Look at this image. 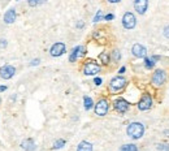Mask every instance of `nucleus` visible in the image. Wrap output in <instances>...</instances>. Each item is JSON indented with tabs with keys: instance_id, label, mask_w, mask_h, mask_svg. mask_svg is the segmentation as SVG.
I'll return each instance as SVG.
<instances>
[{
	"instance_id": "nucleus-28",
	"label": "nucleus",
	"mask_w": 169,
	"mask_h": 151,
	"mask_svg": "<svg viewBox=\"0 0 169 151\" xmlns=\"http://www.w3.org/2000/svg\"><path fill=\"white\" fill-rule=\"evenodd\" d=\"M113 18H115V16L112 15V13H108L107 16H104V20L105 21H111V20H113Z\"/></svg>"
},
{
	"instance_id": "nucleus-15",
	"label": "nucleus",
	"mask_w": 169,
	"mask_h": 151,
	"mask_svg": "<svg viewBox=\"0 0 169 151\" xmlns=\"http://www.w3.org/2000/svg\"><path fill=\"white\" fill-rule=\"evenodd\" d=\"M21 147H22L25 151H34V150L36 149L35 143H34V141L31 140V138H27V140L22 141V142H21Z\"/></svg>"
},
{
	"instance_id": "nucleus-32",
	"label": "nucleus",
	"mask_w": 169,
	"mask_h": 151,
	"mask_svg": "<svg viewBox=\"0 0 169 151\" xmlns=\"http://www.w3.org/2000/svg\"><path fill=\"white\" fill-rule=\"evenodd\" d=\"M121 0H108V3H111V4H116V3H120Z\"/></svg>"
},
{
	"instance_id": "nucleus-1",
	"label": "nucleus",
	"mask_w": 169,
	"mask_h": 151,
	"mask_svg": "<svg viewBox=\"0 0 169 151\" xmlns=\"http://www.w3.org/2000/svg\"><path fill=\"white\" fill-rule=\"evenodd\" d=\"M126 134L131 138V140H139L145 134V125L142 123H130L126 128Z\"/></svg>"
},
{
	"instance_id": "nucleus-3",
	"label": "nucleus",
	"mask_w": 169,
	"mask_h": 151,
	"mask_svg": "<svg viewBox=\"0 0 169 151\" xmlns=\"http://www.w3.org/2000/svg\"><path fill=\"white\" fill-rule=\"evenodd\" d=\"M165 81H167L165 71H163V69H158V71H155V73L152 74V78H151V82H152L154 86H156V87L164 86Z\"/></svg>"
},
{
	"instance_id": "nucleus-27",
	"label": "nucleus",
	"mask_w": 169,
	"mask_h": 151,
	"mask_svg": "<svg viewBox=\"0 0 169 151\" xmlns=\"http://www.w3.org/2000/svg\"><path fill=\"white\" fill-rule=\"evenodd\" d=\"M163 35H164L165 38H169V26H165L164 29H163Z\"/></svg>"
},
{
	"instance_id": "nucleus-23",
	"label": "nucleus",
	"mask_w": 169,
	"mask_h": 151,
	"mask_svg": "<svg viewBox=\"0 0 169 151\" xmlns=\"http://www.w3.org/2000/svg\"><path fill=\"white\" fill-rule=\"evenodd\" d=\"M112 58H113V61H118L121 59V52L118 51V50H115V51L112 52Z\"/></svg>"
},
{
	"instance_id": "nucleus-18",
	"label": "nucleus",
	"mask_w": 169,
	"mask_h": 151,
	"mask_svg": "<svg viewBox=\"0 0 169 151\" xmlns=\"http://www.w3.org/2000/svg\"><path fill=\"white\" fill-rule=\"evenodd\" d=\"M94 106H95V104H94L92 99H91L90 97L85 95V97H83V107H85V110H86V111H90Z\"/></svg>"
},
{
	"instance_id": "nucleus-24",
	"label": "nucleus",
	"mask_w": 169,
	"mask_h": 151,
	"mask_svg": "<svg viewBox=\"0 0 169 151\" xmlns=\"http://www.w3.org/2000/svg\"><path fill=\"white\" fill-rule=\"evenodd\" d=\"M103 12L102 11H98V13L95 15V17H94V22H99V21H102L103 20Z\"/></svg>"
},
{
	"instance_id": "nucleus-12",
	"label": "nucleus",
	"mask_w": 169,
	"mask_h": 151,
	"mask_svg": "<svg viewBox=\"0 0 169 151\" xmlns=\"http://www.w3.org/2000/svg\"><path fill=\"white\" fill-rule=\"evenodd\" d=\"M148 8V0H134V9L137 13L145 15Z\"/></svg>"
},
{
	"instance_id": "nucleus-20",
	"label": "nucleus",
	"mask_w": 169,
	"mask_h": 151,
	"mask_svg": "<svg viewBox=\"0 0 169 151\" xmlns=\"http://www.w3.org/2000/svg\"><path fill=\"white\" fill-rule=\"evenodd\" d=\"M118 151H138V147L134 143H126V145H122Z\"/></svg>"
},
{
	"instance_id": "nucleus-21",
	"label": "nucleus",
	"mask_w": 169,
	"mask_h": 151,
	"mask_svg": "<svg viewBox=\"0 0 169 151\" xmlns=\"http://www.w3.org/2000/svg\"><path fill=\"white\" fill-rule=\"evenodd\" d=\"M46 2H47V0H27V4L30 5V7H36V5L43 4Z\"/></svg>"
},
{
	"instance_id": "nucleus-26",
	"label": "nucleus",
	"mask_w": 169,
	"mask_h": 151,
	"mask_svg": "<svg viewBox=\"0 0 169 151\" xmlns=\"http://www.w3.org/2000/svg\"><path fill=\"white\" fill-rule=\"evenodd\" d=\"M102 82H103V80L100 78V77H95V78H94V84H95L96 86H100V85H102Z\"/></svg>"
},
{
	"instance_id": "nucleus-29",
	"label": "nucleus",
	"mask_w": 169,
	"mask_h": 151,
	"mask_svg": "<svg viewBox=\"0 0 169 151\" xmlns=\"http://www.w3.org/2000/svg\"><path fill=\"white\" fill-rule=\"evenodd\" d=\"M39 63H40V60H39V59H34V60H31L30 65H31V67H34V65H38Z\"/></svg>"
},
{
	"instance_id": "nucleus-2",
	"label": "nucleus",
	"mask_w": 169,
	"mask_h": 151,
	"mask_svg": "<svg viewBox=\"0 0 169 151\" xmlns=\"http://www.w3.org/2000/svg\"><path fill=\"white\" fill-rule=\"evenodd\" d=\"M128 84V81L125 77H122V76H116V77H113L111 80V82H109V90L112 93H118V91H121L125 86H126Z\"/></svg>"
},
{
	"instance_id": "nucleus-34",
	"label": "nucleus",
	"mask_w": 169,
	"mask_h": 151,
	"mask_svg": "<svg viewBox=\"0 0 169 151\" xmlns=\"http://www.w3.org/2000/svg\"><path fill=\"white\" fill-rule=\"evenodd\" d=\"M5 90H7V86H0V93H3Z\"/></svg>"
},
{
	"instance_id": "nucleus-9",
	"label": "nucleus",
	"mask_w": 169,
	"mask_h": 151,
	"mask_svg": "<svg viewBox=\"0 0 169 151\" xmlns=\"http://www.w3.org/2000/svg\"><path fill=\"white\" fill-rule=\"evenodd\" d=\"M65 50H66L65 43H62V42H56L55 45H52L51 50H49V55H51L52 58H59V56L64 55Z\"/></svg>"
},
{
	"instance_id": "nucleus-6",
	"label": "nucleus",
	"mask_w": 169,
	"mask_h": 151,
	"mask_svg": "<svg viewBox=\"0 0 169 151\" xmlns=\"http://www.w3.org/2000/svg\"><path fill=\"white\" fill-rule=\"evenodd\" d=\"M122 25H124V28L128 29V30L134 29L135 25H137V18H135L134 13H131V12H126V13L124 15V17H122Z\"/></svg>"
},
{
	"instance_id": "nucleus-33",
	"label": "nucleus",
	"mask_w": 169,
	"mask_h": 151,
	"mask_svg": "<svg viewBox=\"0 0 169 151\" xmlns=\"http://www.w3.org/2000/svg\"><path fill=\"white\" fill-rule=\"evenodd\" d=\"M125 71H126V68H125V67H122V68H120V71H118V73H120V74H122V73H125Z\"/></svg>"
},
{
	"instance_id": "nucleus-8",
	"label": "nucleus",
	"mask_w": 169,
	"mask_h": 151,
	"mask_svg": "<svg viewBox=\"0 0 169 151\" xmlns=\"http://www.w3.org/2000/svg\"><path fill=\"white\" fill-rule=\"evenodd\" d=\"M113 107L118 113H125V112H128V110L130 108V103L128 102V100H125L124 98H117L113 102Z\"/></svg>"
},
{
	"instance_id": "nucleus-5",
	"label": "nucleus",
	"mask_w": 169,
	"mask_h": 151,
	"mask_svg": "<svg viewBox=\"0 0 169 151\" xmlns=\"http://www.w3.org/2000/svg\"><path fill=\"white\" fill-rule=\"evenodd\" d=\"M100 72V65L94 60H87L83 64V73L86 76H95Z\"/></svg>"
},
{
	"instance_id": "nucleus-16",
	"label": "nucleus",
	"mask_w": 169,
	"mask_h": 151,
	"mask_svg": "<svg viewBox=\"0 0 169 151\" xmlns=\"http://www.w3.org/2000/svg\"><path fill=\"white\" fill-rule=\"evenodd\" d=\"M160 58L159 56H151V58H145V67L147 68V69H152L154 67H155V64H156V60H159Z\"/></svg>"
},
{
	"instance_id": "nucleus-14",
	"label": "nucleus",
	"mask_w": 169,
	"mask_h": 151,
	"mask_svg": "<svg viewBox=\"0 0 169 151\" xmlns=\"http://www.w3.org/2000/svg\"><path fill=\"white\" fill-rule=\"evenodd\" d=\"M17 18V15H16V11L13 8L8 9L7 12L4 13V22L5 24H13Z\"/></svg>"
},
{
	"instance_id": "nucleus-35",
	"label": "nucleus",
	"mask_w": 169,
	"mask_h": 151,
	"mask_svg": "<svg viewBox=\"0 0 169 151\" xmlns=\"http://www.w3.org/2000/svg\"><path fill=\"white\" fill-rule=\"evenodd\" d=\"M0 102H2V99H0Z\"/></svg>"
},
{
	"instance_id": "nucleus-13",
	"label": "nucleus",
	"mask_w": 169,
	"mask_h": 151,
	"mask_svg": "<svg viewBox=\"0 0 169 151\" xmlns=\"http://www.w3.org/2000/svg\"><path fill=\"white\" fill-rule=\"evenodd\" d=\"M86 52H85V48L82 46H77V47H74L72 50V52L69 55V61L70 63H74V61H77L78 58H81V56H83Z\"/></svg>"
},
{
	"instance_id": "nucleus-31",
	"label": "nucleus",
	"mask_w": 169,
	"mask_h": 151,
	"mask_svg": "<svg viewBox=\"0 0 169 151\" xmlns=\"http://www.w3.org/2000/svg\"><path fill=\"white\" fill-rule=\"evenodd\" d=\"M83 26H85V24H83V22H82V21H79V22H78V24H77V28H78V29H82V28H83Z\"/></svg>"
},
{
	"instance_id": "nucleus-4",
	"label": "nucleus",
	"mask_w": 169,
	"mask_h": 151,
	"mask_svg": "<svg viewBox=\"0 0 169 151\" xmlns=\"http://www.w3.org/2000/svg\"><path fill=\"white\" fill-rule=\"evenodd\" d=\"M94 111H95V115L100 116V117H103L105 116L108 113L109 111V103H108V100L107 99H100L99 102L94 106Z\"/></svg>"
},
{
	"instance_id": "nucleus-19",
	"label": "nucleus",
	"mask_w": 169,
	"mask_h": 151,
	"mask_svg": "<svg viewBox=\"0 0 169 151\" xmlns=\"http://www.w3.org/2000/svg\"><path fill=\"white\" fill-rule=\"evenodd\" d=\"M99 60H100V63H102L103 65H108L109 60H111V56H109L108 52H102L99 55Z\"/></svg>"
},
{
	"instance_id": "nucleus-17",
	"label": "nucleus",
	"mask_w": 169,
	"mask_h": 151,
	"mask_svg": "<svg viewBox=\"0 0 169 151\" xmlns=\"http://www.w3.org/2000/svg\"><path fill=\"white\" fill-rule=\"evenodd\" d=\"M77 151H92V145L87 141H82L77 146Z\"/></svg>"
},
{
	"instance_id": "nucleus-10",
	"label": "nucleus",
	"mask_w": 169,
	"mask_h": 151,
	"mask_svg": "<svg viewBox=\"0 0 169 151\" xmlns=\"http://www.w3.org/2000/svg\"><path fill=\"white\" fill-rule=\"evenodd\" d=\"M16 73V68L13 65H4L0 68V78L3 80H11Z\"/></svg>"
},
{
	"instance_id": "nucleus-22",
	"label": "nucleus",
	"mask_w": 169,
	"mask_h": 151,
	"mask_svg": "<svg viewBox=\"0 0 169 151\" xmlns=\"http://www.w3.org/2000/svg\"><path fill=\"white\" fill-rule=\"evenodd\" d=\"M65 146V141L64 140H57L55 143H53V149L55 150H59V149H62Z\"/></svg>"
},
{
	"instance_id": "nucleus-7",
	"label": "nucleus",
	"mask_w": 169,
	"mask_h": 151,
	"mask_svg": "<svg viewBox=\"0 0 169 151\" xmlns=\"http://www.w3.org/2000/svg\"><path fill=\"white\" fill-rule=\"evenodd\" d=\"M154 104V100H152V97L150 94H143L139 103H138V110L139 111H147L152 107Z\"/></svg>"
},
{
	"instance_id": "nucleus-11",
	"label": "nucleus",
	"mask_w": 169,
	"mask_h": 151,
	"mask_svg": "<svg viewBox=\"0 0 169 151\" xmlns=\"http://www.w3.org/2000/svg\"><path fill=\"white\" fill-rule=\"evenodd\" d=\"M131 54L138 59H142V58L145 59L146 55H147V50H146L145 46H142L141 43H135V45L131 47Z\"/></svg>"
},
{
	"instance_id": "nucleus-30",
	"label": "nucleus",
	"mask_w": 169,
	"mask_h": 151,
	"mask_svg": "<svg viewBox=\"0 0 169 151\" xmlns=\"http://www.w3.org/2000/svg\"><path fill=\"white\" fill-rule=\"evenodd\" d=\"M5 47H7V41L0 39V48H5Z\"/></svg>"
},
{
	"instance_id": "nucleus-25",
	"label": "nucleus",
	"mask_w": 169,
	"mask_h": 151,
	"mask_svg": "<svg viewBox=\"0 0 169 151\" xmlns=\"http://www.w3.org/2000/svg\"><path fill=\"white\" fill-rule=\"evenodd\" d=\"M158 149H159V150H165V151H169V145L160 143V145H158Z\"/></svg>"
}]
</instances>
